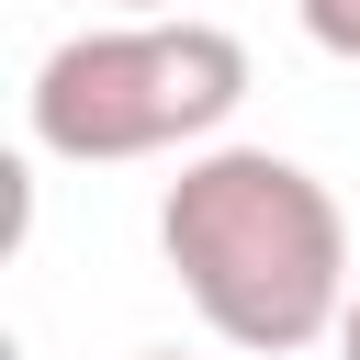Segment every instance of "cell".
<instances>
[{"mask_svg": "<svg viewBox=\"0 0 360 360\" xmlns=\"http://www.w3.org/2000/svg\"><path fill=\"white\" fill-rule=\"evenodd\" d=\"M146 360H180V349H146Z\"/></svg>", "mask_w": 360, "mask_h": 360, "instance_id": "obj_5", "label": "cell"}, {"mask_svg": "<svg viewBox=\"0 0 360 360\" xmlns=\"http://www.w3.org/2000/svg\"><path fill=\"white\" fill-rule=\"evenodd\" d=\"M135 11H158V0H135Z\"/></svg>", "mask_w": 360, "mask_h": 360, "instance_id": "obj_6", "label": "cell"}, {"mask_svg": "<svg viewBox=\"0 0 360 360\" xmlns=\"http://www.w3.org/2000/svg\"><path fill=\"white\" fill-rule=\"evenodd\" d=\"M248 101V45L225 22H112V34H68L34 90L22 124L45 158L68 169H112V158H158L214 135Z\"/></svg>", "mask_w": 360, "mask_h": 360, "instance_id": "obj_2", "label": "cell"}, {"mask_svg": "<svg viewBox=\"0 0 360 360\" xmlns=\"http://www.w3.org/2000/svg\"><path fill=\"white\" fill-rule=\"evenodd\" d=\"M158 248H169L191 315L248 360L315 349L349 315V214L326 202V180L304 158L202 146L158 202Z\"/></svg>", "mask_w": 360, "mask_h": 360, "instance_id": "obj_1", "label": "cell"}, {"mask_svg": "<svg viewBox=\"0 0 360 360\" xmlns=\"http://www.w3.org/2000/svg\"><path fill=\"white\" fill-rule=\"evenodd\" d=\"M292 11H304V34H315L326 56H349V68H360V0H292Z\"/></svg>", "mask_w": 360, "mask_h": 360, "instance_id": "obj_3", "label": "cell"}, {"mask_svg": "<svg viewBox=\"0 0 360 360\" xmlns=\"http://www.w3.org/2000/svg\"><path fill=\"white\" fill-rule=\"evenodd\" d=\"M338 360H360V292H349V315H338Z\"/></svg>", "mask_w": 360, "mask_h": 360, "instance_id": "obj_4", "label": "cell"}]
</instances>
